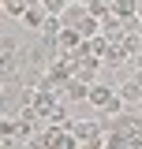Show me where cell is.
<instances>
[{
  "label": "cell",
  "mask_w": 142,
  "mask_h": 149,
  "mask_svg": "<svg viewBox=\"0 0 142 149\" xmlns=\"http://www.w3.org/2000/svg\"><path fill=\"white\" fill-rule=\"evenodd\" d=\"M127 56H131V52H127L124 45H108V52L101 56V63H105V71H108V67H112V71H116V67H120V63H124Z\"/></svg>",
  "instance_id": "52a82bcc"
},
{
  "label": "cell",
  "mask_w": 142,
  "mask_h": 149,
  "mask_svg": "<svg viewBox=\"0 0 142 149\" xmlns=\"http://www.w3.org/2000/svg\"><path fill=\"white\" fill-rule=\"evenodd\" d=\"M79 30H82V34H86V37H93V34H101V19H97V15H90V11H86V19L79 22Z\"/></svg>",
  "instance_id": "30bf717a"
},
{
  "label": "cell",
  "mask_w": 142,
  "mask_h": 149,
  "mask_svg": "<svg viewBox=\"0 0 142 149\" xmlns=\"http://www.w3.org/2000/svg\"><path fill=\"white\" fill-rule=\"evenodd\" d=\"M82 45H86V34L79 26H64L60 30V52H79Z\"/></svg>",
  "instance_id": "7a4b0ae2"
},
{
  "label": "cell",
  "mask_w": 142,
  "mask_h": 149,
  "mask_svg": "<svg viewBox=\"0 0 142 149\" xmlns=\"http://www.w3.org/2000/svg\"><path fill=\"white\" fill-rule=\"evenodd\" d=\"M45 19H49V8L41 4V0H30V8H26V15H22V26H30V30H41L45 26Z\"/></svg>",
  "instance_id": "3957f363"
},
{
  "label": "cell",
  "mask_w": 142,
  "mask_h": 149,
  "mask_svg": "<svg viewBox=\"0 0 142 149\" xmlns=\"http://www.w3.org/2000/svg\"><path fill=\"white\" fill-rule=\"evenodd\" d=\"M138 4L142 0H112V11L120 19H131V15H138Z\"/></svg>",
  "instance_id": "ba28073f"
},
{
  "label": "cell",
  "mask_w": 142,
  "mask_h": 149,
  "mask_svg": "<svg viewBox=\"0 0 142 149\" xmlns=\"http://www.w3.org/2000/svg\"><path fill=\"white\" fill-rule=\"evenodd\" d=\"M26 8H30V0H4V15L8 19H22Z\"/></svg>",
  "instance_id": "9c48e42d"
},
{
  "label": "cell",
  "mask_w": 142,
  "mask_h": 149,
  "mask_svg": "<svg viewBox=\"0 0 142 149\" xmlns=\"http://www.w3.org/2000/svg\"><path fill=\"white\" fill-rule=\"evenodd\" d=\"M60 97H64V101H86V97H90V82H82V78H71L67 86L60 90Z\"/></svg>",
  "instance_id": "277c9868"
},
{
  "label": "cell",
  "mask_w": 142,
  "mask_h": 149,
  "mask_svg": "<svg viewBox=\"0 0 142 149\" xmlns=\"http://www.w3.org/2000/svg\"><path fill=\"white\" fill-rule=\"evenodd\" d=\"M120 97H124L131 108H138V104H142V82H138V78H127L124 86H120Z\"/></svg>",
  "instance_id": "8992f818"
},
{
  "label": "cell",
  "mask_w": 142,
  "mask_h": 149,
  "mask_svg": "<svg viewBox=\"0 0 142 149\" xmlns=\"http://www.w3.org/2000/svg\"><path fill=\"white\" fill-rule=\"evenodd\" d=\"M86 4H79V0H71L67 8H64V11H60V19H64V26H79V22H82V19H86Z\"/></svg>",
  "instance_id": "5b68a950"
},
{
  "label": "cell",
  "mask_w": 142,
  "mask_h": 149,
  "mask_svg": "<svg viewBox=\"0 0 142 149\" xmlns=\"http://www.w3.org/2000/svg\"><path fill=\"white\" fill-rule=\"evenodd\" d=\"M67 127H71V134L79 138V146L105 149V127H101V123H90V119H71Z\"/></svg>",
  "instance_id": "6da1fadb"
},
{
  "label": "cell",
  "mask_w": 142,
  "mask_h": 149,
  "mask_svg": "<svg viewBox=\"0 0 142 149\" xmlns=\"http://www.w3.org/2000/svg\"><path fill=\"white\" fill-rule=\"evenodd\" d=\"M41 4H45V8H49V15H60V11H64V8H67L71 0H41Z\"/></svg>",
  "instance_id": "8fae6325"
}]
</instances>
